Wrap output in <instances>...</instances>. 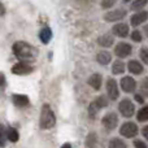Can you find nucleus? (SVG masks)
<instances>
[{"mask_svg": "<svg viewBox=\"0 0 148 148\" xmlns=\"http://www.w3.org/2000/svg\"><path fill=\"white\" fill-rule=\"evenodd\" d=\"M116 3V0H103L101 1V8L107 9V8H110L113 4Z\"/></svg>", "mask_w": 148, "mask_h": 148, "instance_id": "obj_31", "label": "nucleus"}, {"mask_svg": "<svg viewBox=\"0 0 148 148\" xmlns=\"http://www.w3.org/2000/svg\"><path fill=\"white\" fill-rule=\"evenodd\" d=\"M12 100H13V104H14L16 107H20V108L27 107L29 103H30V99H29V96H26V95H22V94H14V95H12Z\"/></svg>", "mask_w": 148, "mask_h": 148, "instance_id": "obj_12", "label": "nucleus"}, {"mask_svg": "<svg viewBox=\"0 0 148 148\" xmlns=\"http://www.w3.org/2000/svg\"><path fill=\"white\" fill-rule=\"evenodd\" d=\"M33 70H34V68L25 61L18 62V64L13 65V68H12V73L16 74V75H27V74L33 73Z\"/></svg>", "mask_w": 148, "mask_h": 148, "instance_id": "obj_9", "label": "nucleus"}, {"mask_svg": "<svg viewBox=\"0 0 148 148\" xmlns=\"http://www.w3.org/2000/svg\"><path fill=\"white\" fill-rule=\"evenodd\" d=\"M5 83H7V81H5V75L0 72V88H4Z\"/></svg>", "mask_w": 148, "mask_h": 148, "instance_id": "obj_33", "label": "nucleus"}, {"mask_svg": "<svg viewBox=\"0 0 148 148\" xmlns=\"http://www.w3.org/2000/svg\"><path fill=\"white\" fill-rule=\"evenodd\" d=\"M121 88H122L123 92H126V94H130V92H134L136 90V82L135 79L133 78V77L130 75H125L121 78Z\"/></svg>", "mask_w": 148, "mask_h": 148, "instance_id": "obj_8", "label": "nucleus"}, {"mask_svg": "<svg viewBox=\"0 0 148 148\" xmlns=\"http://www.w3.org/2000/svg\"><path fill=\"white\" fill-rule=\"evenodd\" d=\"M113 34L116 36H120V38H125L129 35V26L126 23H117V25L113 26L112 29Z\"/></svg>", "mask_w": 148, "mask_h": 148, "instance_id": "obj_14", "label": "nucleus"}, {"mask_svg": "<svg viewBox=\"0 0 148 148\" xmlns=\"http://www.w3.org/2000/svg\"><path fill=\"white\" fill-rule=\"evenodd\" d=\"M94 103L97 105V107L101 109V108H104V107H107L108 105V100H107V97L105 96H103V95H100L99 97H96V99L94 100Z\"/></svg>", "mask_w": 148, "mask_h": 148, "instance_id": "obj_27", "label": "nucleus"}, {"mask_svg": "<svg viewBox=\"0 0 148 148\" xmlns=\"http://www.w3.org/2000/svg\"><path fill=\"white\" fill-rule=\"evenodd\" d=\"M12 51L14 53V56L18 57L20 60H34L38 56V49L34 46H31L30 43L22 40L13 43Z\"/></svg>", "mask_w": 148, "mask_h": 148, "instance_id": "obj_1", "label": "nucleus"}, {"mask_svg": "<svg viewBox=\"0 0 148 148\" xmlns=\"http://www.w3.org/2000/svg\"><path fill=\"white\" fill-rule=\"evenodd\" d=\"M131 39H133L134 42H136V43H139V42H142V39H143V35H142V33L139 30H134L133 33H131Z\"/></svg>", "mask_w": 148, "mask_h": 148, "instance_id": "obj_30", "label": "nucleus"}, {"mask_svg": "<svg viewBox=\"0 0 148 148\" xmlns=\"http://www.w3.org/2000/svg\"><path fill=\"white\" fill-rule=\"evenodd\" d=\"M123 1H125V3H129V1H130V0H123Z\"/></svg>", "mask_w": 148, "mask_h": 148, "instance_id": "obj_39", "label": "nucleus"}, {"mask_svg": "<svg viewBox=\"0 0 148 148\" xmlns=\"http://www.w3.org/2000/svg\"><path fill=\"white\" fill-rule=\"evenodd\" d=\"M147 20H148V12L140 10V12H136L135 14H133L130 17V23H131V26L136 27V26L142 25L143 22H146Z\"/></svg>", "mask_w": 148, "mask_h": 148, "instance_id": "obj_11", "label": "nucleus"}, {"mask_svg": "<svg viewBox=\"0 0 148 148\" xmlns=\"http://www.w3.org/2000/svg\"><path fill=\"white\" fill-rule=\"evenodd\" d=\"M7 143V130L5 127L0 123V148H4Z\"/></svg>", "mask_w": 148, "mask_h": 148, "instance_id": "obj_25", "label": "nucleus"}, {"mask_svg": "<svg viewBox=\"0 0 148 148\" xmlns=\"http://www.w3.org/2000/svg\"><path fill=\"white\" fill-rule=\"evenodd\" d=\"M99 110H100V108L97 107V105L95 104L94 101H92L91 104L88 105V116H90L91 118H95V117H96V113L99 112Z\"/></svg>", "mask_w": 148, "mask_h": 148, "instance_id": "obj_28", "label": "nucleus"}, {"mask_svg": "<svg viewBox=\"0 0 148 148\" xmlns=\"http://www.w3.org/2000/svg\"><path fill=\"white\" fill-rule=\"evenodd\" d=\"M126 14H127V10L125 8H118V9L110 10V12L105 13L104 20L108 21V22H116V21H120L123 17H126Z\"/></svg>", "mask_w": 148, "mask_h": 148, "instance_id": "obj_7", "label": "nucleus"}, {"mask_svg": "<svg viewBox=\"0 0 148 148\" xmlns=\"http://www.w3.org/2000/svg\"><path fill=\"white\" fill-rule=\"evenodd\" d=\"M134 147H135V148H148L147 144L144 143L143 140H139V139L134 140Z\"/></svg>", "mask_w": 148, "mask_h": 148, "instance_id": "obj_32", "label": "nucleus"}, {"mask_svg": "<svg viewBox=\"0 0 148 148\" xmlns=\"http://www.w3.org/2000/svg\"><path fill=\"white\" fill-rule=\"evenodd\" d=\"M135 100H136V103H140V104L144 103V97L142 96V95H138V94L135 95Z\"/></svg>", "mask_w": 148, "mask_h": 148, "instance_id": "obj_35", "label": "nucleus"}, {"mask_svg": "<svg viewBox=\"0 0 148 148\" xmlns=\"http://www.w3.org/2000/svg\"><path fill=\"white\" fill-rule=\"evenodd\" d=\"M107 94L110 100H117L120 96V90H118L117 82L113 78H109L107 81Z\"/></svg>", "mask_w": 148, "mask_h": 148, "instance_id": "obj_10", "label": "nucleus"}, {"mask_svg": "<svg viewBox=\"0 0 148 148\" xmlns=\"http://www.w3.org/2000/svg\"><path fill=\"white\" fill-rule=\"evenodd\" d=\"M97 43H99L101 47L108 48V47H110L113 43H114V38H113L110 34H104V35L97 38Z\"/></svg>", "mask_w": 148, "mask_h": 148, "instance_id": "obj_18", "label": "nucleus"}, {"mask_svg": "<svg viewBox=\"0 0 148 148\" xmlns=\"http://www.w3.org/2000/svg\"><path fill=\"white\" fill-rule=\"evenodd\" d=\"M136 118H138V121H140V122H146V121H148V105L143 107L140 110H139L138 114H136Z\"/></svg>", "mask_w": 148, "mask_h": 148, "instance_id": "obj_23", "label": "nucleus"}, {"mask_svg": "<svg viewBox=\"0 0 148 148\" xmlns=\"http://www.w3.org/2000/svg\"><path fill=\"white\" fill-rule=\"evenodd\" d=\"M118 110H120V113L123 117L130 118V117H133L134 113H135V105H134V103L131 101L130 99L125 97V99H122L120 101V104H118Z\"/></svg>", "mask_w": 148, "mask_h": 148, "instance_id": "obj_3", "label": "nucleus"}, {"mask_svg": "<svg viewBox=\"0 0 148 148\" xmlns=\"http://www.w3.org/2000/svg\"><path fill=\"white\" fill-rule=\"evenodd\" d=\"M139 57L146 65H148V47H143L139 49Z\"/></svg>", "mask_w": 148, "mask_h": 148, "instance_id": "obj_29", "label": "nucleus"}, {"mask_svg": "<svg viewBox=\"0 0 148 148\" xmlns=\"http://www.w3.org/2000/svg\"><path fill=\"white\" fill-rule=\"evenodd\" d=\"M127 70L130 72L131 74H135V75H139V74L143 73L144 68L138 60H130L127 62Z\"/></svg>", "mask_w": 148, "mask_h": 148, "instance_id": "obj_13", "label": "nucleus"}, {"mask_svg": "<svg viewBox=\"0 0 148 148\" xmlns=\"http://www.w3.org/2000/svg\"><path fill=\"white\" fill-rule=\"evenodd\" d=\"M96 60L100 65H108L112 61V55L108 51H100L99 53L96 55Z\"/></svg>", "mask_w": 148, "mask_h": 148, "instance_id": "obj_17", "label": "nucleus"}, {"mask_svg": "<svg viewBox=\"0 0 148 148\" xmlns=\"http://www.w3.org/2000/svg\"><path fill=\"white\" fill-rule=\"evenodd\" d=\"M140 94L143 97H148V77L140 82Z\"/></svg>", "mask_w": 148, "mask_h": 148, "instance_id": "obj_26", "label": "nucleus"}, {"mask_svg": "<svg viewBox=\"0 0 148 148\" xmlns=\"http://www.w3.org/2000/svg\"><path fill=\"white\" fill-rule=\"evenodd\" d=\"M5 14V7L1 1H0V16H4Z\"/></svg>", "mask_w": 148, "mask_h": 148, "instance_id": "obj_36", "label": "nucleus"}, {"mask_svg": "<svg viewBox=\"0 0 148 148\" xmlns=\"http://www.w3.org/2000/svg\"><path fill=\"white\" fill-rule=\"evenodd\" d=\"M125 68H126V65L123 64L122 60H116L112 65V73L114 75H120V74H122L125 72Z\"/></svg>", "mask_w": 148, "mask_h": 148, "instance_id": "obj_19", "label": "nucleus"}, {"mask_svg": "<svg viewBox=\"0 0 148 148\" xmlns=\"http://www.w3.org/2000/svg\"><path fill=\"white\" fill-rule=\"evenodd\" d=\"M131 52H133V47H131V44L126 43V42H121V43H118L114 48V53L118 59L129 57L131 55Z\"/></svg>", "mask_w": 148, "mask_h": 148, "instance_id": "obj_6", "label": "nucleus"}, {"mask_svg": "<svg viewBox=\"0 0 148 148\" xmlns=\"http://www.w3.org/2000/svg\"><path fill=\"white\" fill-rule=\"evenodd\" d=\"M144 30H146V33H147V35H148V25L146 26V27H144Z\"/></svg>", "mask_w": 148, "mask_h": 148, "instance_id": "obj_38", "label": "nucleus"}, {"mask_svg": "<svg viewBox=\"0 0 148 148\" xmlns=\"http://www.w3.org/2000/svg\"><path fill=\"white\" fill-rule=\"evenodd\" d=\"M52 30L49 27H43L40 31H39V39H40V42L43 44H48L49 42H51V39H52Z\"/></svg>", "mask_w": 148, "mask_h": 148, "instance_id": "obj_16", "label": "nucleus"}, {"mask_svg": "<svg viewBox=\"0 0 148 148\" xmlns=\"http://www.w3.org/2000/svg\"><path fill=\"white\" fill-rule=\"evenodd\" d=\"M138 133H139V129H138V126H136V123H134V122H125L120 129V134L127 139H131V138H134V136H136Z\"/></svg>", "mask_w": 148, "mask_h": 148, "instance_id": "obj_4", "label": "nucleus"}, {"mask_svg": "<svg viewBox=\"0 0 148 148\" xmlns=\"http://www.w3.org/2000/svg\"><path fill=\"white\" fill-rule=\"evenodd\" d=\"M88 84L92 87L94 90H100V87H101V82H103V78H101V74H97V73H95V74H92V75H90V78H88Z\"/></svg>", "mask_w": 148, "mask_h": 148, "instance_id": "obj_15", "label": "nucleus"}, {"mask_svg": "<svg viewBox=\"0 0 148 148\" xmlns=\"http://www.w3.org/2000/svg\"><path fill=\"white\" fill-rule=\"evenodd\" d=\"M148 3V0H135V1L131 4V10H138V12H140L142 8L146 7Z\"/></svg>", "mask_w": 148, "mask_h": 148, "instance_id": "obj_24", "label": "nucleus"}, {"mask_svg": "<svg viewBox=\"0 0 148 148\" xmlns=\"http://www.w3.org/2000/svg\"><path fill=\"white\" fill-rule=\"evenodd\" d=\"M61 148H72V146H70L69 143H65V144H62V147Z\"/></svg>", "mask_w": 148, "mask_h": 148, "instance_id": "obj_37", "label": "nucleus"}, {"mask_svg": "<svg viewBox=\"0 0 148 148\" xmlns=\"http://www.w3.org/2000/svg\"><path fill=\"white\" fill-rule=\"evenodd\" d=\"M56 123V117H55L53 110L51 109L48 104H44L40 110V120H39V125H40V129L43 130H48V129H52Z\"/></svg>", "mask_w": 148, "mask_h": 148, "instance_id": "obj_2", "label": "nucleus"}, {"mask_svg": "<svg viewBox=\"0 0 148 148\" xmlns=\"http://www.w3.org/2000/svg\"><path fill=\"white\" fill-rule=\"evenodd\" d=\"M142 134H143V136L148 140V126H144V127L142 129Z\"/></svg>", "mask_w": 148, "mask_h": 148, "instance_id": "obj_34", "label": "nucleus"}, {"mask_svg": "<svg viewBox=\"0 0 148 148\" xmlns=\"http://www.w3.org/2000/svg\"><path fill=\"white\" fill-rule=\"evenodd\" d=\"M108 148H127L126 143L120 138H113L109 140V146Z\"/></svg>", "mask_w": 148, "mask_h": 148, "instance_id": "obj_22", "label": "nucleus"}, {"mask_svg": "<svg viewBox=\"0 0 148 148\" xmlns=\"http://www.w3.org/2000/svg\"><path fill=\"white\" fill-rule=\"evenodd\" d=\"M84 146L86 148H95L97 146V134L96 133H90L86 136V140H84Z\"/></svg>", "mask_w": 148, "mask_h": 148, "instance_id": "obj_20", "label": "nucleus"}, {"mask_svg": "<svg viewBox=\"0 0 148 148\" xmlns=\"http://www.w3.org/2000/svg\"><path fill=\"white\" fill-rule=\"evenodd\" d=\"M101 123L107 130H114L118 125V116L114 112H109L101 118Z\"/></svg>", "mask_w": 148, "mask_h": 148, "instance_id": "obj_5", "label": "nucleus"}, {"mask_svg": "<svg viewBox=\"0 0 148 148\" xmlns=\"http://www.w3.org/2000/svg\"><path fill=\"white\" fill-rule=\"evenodd\" d=\"M7 139L9 142H12V143H16V142H18V139H20V134H18V131L16 130L14 127H8L7 129Z\"/></svg>", "mask_w": 148, "mask_h": 148, "instance_id": "obj_21", "label": "nucleus"}]
</instances>
